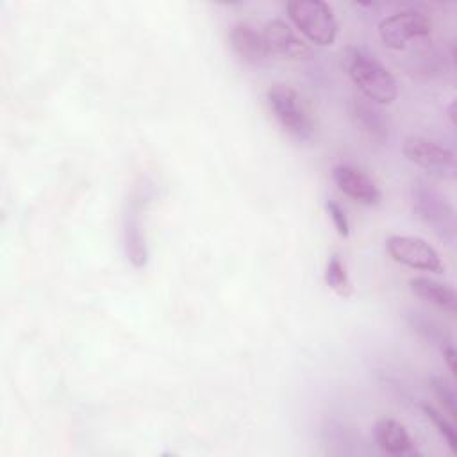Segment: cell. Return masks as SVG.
Segmentation results:
<instances>
[{
    "mask_svg": "<svg viewBox=\"0 0 457 457\" xmlns=\"http://www.w3.org/2000/svg\"><path fill=\"white\" fill-rule=\"evenodd\" d=\"M412 205L416 214L430 225L439 236L452 239L455 234V211L446 202L445 196H441L436 189L430 186L418 182L412 187Z\"/></svg>",
    "mask_w": 457,
    "mask_h": 457,
    "instance_id": "cell-6",
    "label": "cell"
},
{
    "mask_svg": "<svg viewBox=\"0 0 457 457\" xmlns=\"http://www.w3.org/2000/svg\"><path fill=\"white\" fill-rule=\"evenodd\" d=\"M348 109L355 127L370 139L384 143L389 137L391 123L384 111L380 109V105L368 98H352Z\"/></svg>",
    "mask_w": 457,
    "mask_h": 457,
    "instance_id": "cell-10",
    "label": "cell"
},
{
    "mask_svg": "<svg viewBox=\"0 0 457 457\" xmlns=\"http://www.w3.org/2000/svg\"><path fill=\"white\" fill-rule=\"evenodd\" d=\"M377 30L387 48L403 50L409 43L430 36L432 18L418 9H402L382 18Z\"/></svg>",
    "mask_w": 457,
    "mask_h": 457,
    "instance_id": "cell-4",
    "label": "cell"
},
{
    "mask_svg": "<svg viewBox=\"0 0 457 457\" xmlns=\"http://www.w3.org/2000/svg\"><path fill=\"white\" fill-rule=\"evenodd\" d=\"M409 287L418 298L427 300L428 303H432L450 314L455 312L457 298H455L453 287H450L448 284L437 282L428 277H414L409 280Z\"/></svg>",
    "mask_w": 457,
    "mask_h": 457,
    "instance_id": "cell-14",
    "label": "cell"
},
{
    "mask_svg": "<svg viewBox=\"0 0 457 457\" xmlns=\"http://www.w3.org/2000/svg\"><path fill=\"white\" fill-rule=\"evenodd\" d=\"M409 327L420 334L425 341H428L430 345H437L439 348L446 346L452 343V337L450 334L441 327L437 325L434 320L423 316L421 312H416V311H411L407 316H405Z\"/></svg>",
    "mask_w": 457,
    "mask_h": 457,
    "instance_id": "cell-15",
    "label": "cell"
},
{
    "mask_svg": "<svg viewBox=\"0 0 457 457\" xmlns=\"http://www.w3.org/2000/svg\"><path fill=\"white\" fill-rule=\"evenodd\" d=\"M325 209H327V212H328V216H330V220H332V223H334V228L337 230V234L343 236V237H348V234H350V223H348V218H346L345 209H343L337 202H334V200H328V202L325 204Z\"/></svg>",
    "mask_w": 457,
    "mask_h": 457,
    "instance_id": "cell-19",
    "label": "cell"
},
{
    "mask_svg": "<svg viewBox=\"0 0 457 457\" xmlns=\"http://www.w3.org/2000/svg\"><path fill=\"white\" fill-rule=\"evenodd\" d=\"M123 246L129 262L134 268H145L148 262V248L139 220V207L132 202L123 216Z\"/></svg>",
    "mask_w": 457,
    "mask_h": 457,
    "instance_id": "cell-12",
    "label": "cell"
},
{
    "mask_svg": "<svg viewBox=\"0 0 457 457\" xmlns=\"http://www.w3.org/2000/svg\"><path fill=\"white\" fill-rule=\"evenodd\" d=\"M341 64L364 98L377 105H389L396 100L398 86L393 73L366 48L346 46Z\"/></svg>",
    "mask_w": 457,
    "mask_h": 457,
    "instance_id": "cell-1",
    "label": "cell"
},
{
    "mask_svg": "<svg viewBox=\"0 0 457 457\" xmlns=\"http://www.w3.org/2000/svg\"><path fill=\"white\" fill-rule=\"evenodd\" d=\"M332 180L341 193L364 205H377L382 198L377 182L353 164H337L332 168Z\"/></svg>",
    "mask_w": 457,
    "mask_h": 457,
    "instance_id": "cell-8",
    "label": "cell"
},
{
    "mask_svg": "<svg viewBox=\"0 0 457 457\" xmlns=\"http://www.w3.org/2000/svg\"><path fill=\"white\" fill-rule=\"evenodd\" d=\"M286 11L295 27L314 45L330 46L337 36L332 7L323 0H291Z\"/></svg>",
    "mask_w": 457,
    "mask_h": 457,
    "instance_id": "cell-3",
    "label": "cell"
},
{
    "mask_svg": "<svg viewBox=\"0 0 457 457\" xmlns=\"http://www.w3.org/2000/svg\"><path fill=\"white\" fill-rule=\"evenodd\" d=\"M386 248L393 261L412 270L441 273L445 268L436 248L428 245L423 237L395 234L386 239Z\"/></svg>",
    "mask_w": 457,
    "mask_h": 457,
    "instance_id": "cell-5",
    "label": "cell"
},
{
    "mask_svg": "<svg viewBox=\"0 0 457 457\" xmlns=\"http://www.w3.org/2000/svg\"><path fill=\"white\" fill-rule=\"evenodd\" d=\"M266 102L278 125L296 141H311L316 121L300 93L287 84H275L266 91Z\"/></svg>",
    "mask_w": 457,
    "mask_h": 457,
    "instance_id": "cell-2",
    "label": "cell"
},
{
    "mask_svg": "<svg viewBox=\"0 0 457 457\" xmlns=\"http://www.w3.org/2000/svg\"><path fill=\"white\" fill-rule=\"evenodd\" d=\"M441 352H443V357H445V361H446L448 370L452 371V375H455L457 371H455V348H453V345L450 343V345L443 346Z\"/></svg>",
    "mask_w": 457,
    "mask_h": 457,
    "instance_id": "cell-20",
    "label": "cell"
},
{
    "mask_svg": "<svg viewBox=\"0 0 457 457\" xmlns=\"http://www.w3.org/2000/svg\"><path fill=\"white\" fill-rule=\"evenodd\" d=\"M430 387L436 395V398L441 402L443 409L455 418L457 416V391H455V384L452 380H448L443 375H434L430 378Z\"/></svg>",
    "mask_w": 457,
    "mask_h": 457,
    "instance_id": "cell-17",
    "label": "cell"
},
{
    "mask_svg": "<svg viewBox=\"0 0 457 457\" xmlns=\"http://www.w3.org/2000/svg\"><path fill=\"white\" fill-rule=\"evenodd\" d=\"M421 409H423L425 416L432 421V425L437 428L439 436L446 441L450 450L453 453H457V432H455V427L437 409H434L432 405H423Z\"/></svg>",
    "mask_w": 457,
    "mask_h": 457,
    "instance_id": "cell-18",
    "label": "cell"
},
{
    "mask_svg": "<svg viewBox=\"0 0 457 457\" xmlns=\"http://www.w3.org/2000/svg\"><path fill=\"white\" fill-rule=\"evenodd\" d=\"M403 155L425 171L446 177L455 170V155L450 148L423 136H407L402 145Z\"/></svg>",
    "mask_w": 457,
    "mask_h": 457,
    "instance_id": "cell-7",
    "label": "cell"
},
{
    "mask_svg": "<svg viewBox=\"0 0 457 457\" xmlns=\"http://www.w3.org/2000/svg\"><path fill=\"white\" fill-rule=\"evenodd\" d=\"M373 434L378 448L389 455H405L412 452V437L409 436L407 428L393 418L378 420Z\"/></svg>",
    "mask_w": 457,
    "mask_h": 457,
    "instance_id": "cell-13",
    "label": "cell"
},
{
    "mask_svg": "<svg viewBox=\"0 0 457 457\" xmlns=\"http://www.w3.org/2000/svg\"><path fill=\"white\" fill-rule=\"evenodd\" d=\"M325 282L327 286L337 293L339 296L343 298H348L352 296L353 293V286L350 282V277H348V271H346V266L343 262V259L334 253L328 261H327V266H325Z\"/></svg>",
    "mask_w": 457,
    "mask_h": 457,
    "instance_id": "cell-16",
    "label": "cell"
},
{
    "mask_svg": "<svg viewBox=\"0 0 457 457\" xmlns=\"http://www.w3.org/2000/svg\"><path fill=\"white\" fill-rule=\"evenodd\" d=\"M262 36L270 55H278L282 59H302L309 54L307 43L295 32V29H291L289 23L280 18L270 20L262 29Z\"/></svg>",
    "mask_w": 457,
    "mask_h": 457,
    "instance_id": "cell-9",
    "label": "cell"
},
{
    "mask_svg": "<svg viewBox=\"0 0 457 457\" xmlns=\"http://www.w3.org/2000/svg\"><path fill=\"white\" fill-rule=\"evenodd\" d=\"M230 46L232 50L245 61V62H262L270 57V50L266 46L264 36L248 21H237L232 25L230 34Z\"/></svg>",
    "mask_w": 457,
    "mask_h": 457,
    "instance_id": "cell-11",
    "label": "cell"
},
{
    "mask_svg": "<svg viewBox=\"0 0 457 457\" xmlns=\"http://www.w3.org/2000/svg\"><path fill=\"white\" fill-rule=\"evenodd\" d=\"M453 109H455V102H452V104H450V107H448V116H450L452 123L455 125V111H453Z\"/></svg>",
    "mask_w": 457,
    "mask_h": 457,
    "instance_id": "cell-21",
    "label": "cell"
}]
</instances>
